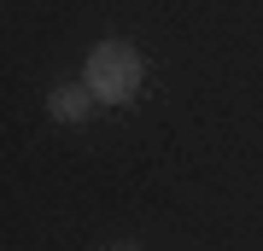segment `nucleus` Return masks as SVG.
I'll use <instances>...</instances> for the list:
<instances>
[{"instance_id":"3","label":"nucleus","mask_w":263,"mask_h":251,"mask_svg":"<svg viewBox=\"0 0 263 251\" xmlns=\"http://www.w3.org/2000/svg\"><path fill=\"white\" fill-rule=\"evenodd\" d=\"M117 251H141V245H117Z\"/></svg>"},{"instance_id":"1","label":"nucleus","mask_w":263,"mask_h":251,"mask_svg":"<svg viewBox=\"0 0 263 251\" xmlns=\"http://www.w3.org/2000/svg\"><path fill=\"white\" fill-rule=\"evenodd\" d=\"M82 82L88 93H94L100 105H129L135 93H141L146 82V59H141V47H129V41H94V53H88V65H82Z\"/></svg>"},{"instance_id":"2","label":"nucleus","mask_w":263,"mask_h":251,"mask_svg":"<svg viewBox=\"0 0 263 251\" xmlns=\"http://www.w3.org/2000/svg\"><path fill=\"white\" fill-rule=\"evenodd\" d=\"M94 93H88V82H59L47 93V117L53 123H88V111H94Z\"/></svg>"}]
</instances>
